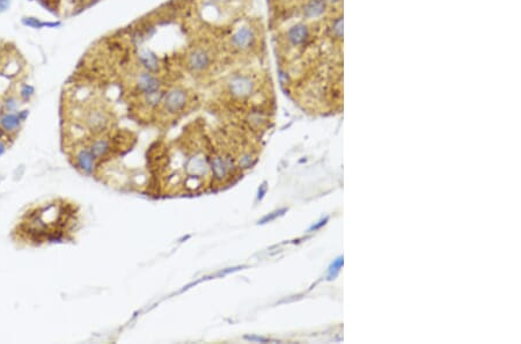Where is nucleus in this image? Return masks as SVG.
I'll list each match as a JSON object with an SVG mask.
<instances>
[{
    "label": "nucleus",
    "instance_id": "obj_18",
    "mask_svg": "<svg viewBox=\"0 0 521 344\" xmlns=\"http://www.w3.org/2000/svg\"><path fill=\"white\" fill-rule=\"evenodd\" d=\"M0 54H2V46H0Z\"/></svg>",
    "mask_w": 521,
    "mask_h": 344
},
{
    "label": "nucleus",
    "instance_id": "obj_14",
    "mask_svg": "<svg viewBox=\"0 0 521 344\" xmlns=\"http://www.w3.org/2000/svg\"><path fill=\"white\" fill-rule=\"evenodd\" d=\"M265 192H267V186H265V183L263 184V187L260 188V190H258V198H262L264 196Z\"/></svg>",
    "mask_w": 521,
    "mask_h": 344
},
{
    "label": "nucleus",
    "instance_id": "obj_4",
    "mask_svg": "<svg viewBox=\"0 0 521 344\" xmlns=\"http://www.w3.org/2000/svg\"><path fill=\"white\" fill-rule=\"evenodd\" d=\"M113 115L102 105H92L84 115V125L93 135H102L112 128Z\"/></svg>",
    "mask_w": 521,
    "mask_h": 344
},
{
    "label": "nucleus",
    "instance_id": "obj_11",
    "mask_svg": "<svg viewBox=\"0 0 521 344\" xmlns=\"http://www.w3.org/2000/svg\"><path fill=\"white\" fill-rule=\"evenodd\" d=\"M343 265V257H338L337 260H336L334 263L331 264V267L329 268V275H328V279H332L335 278L336 276H337V273L339 272V270H341Z\"/></svg>",
    "mask_w": 521,
    "mask_h": 344
},
{
    "label": "nucleus",
    "instance_id": "obj_1",
    "mask_svg": "<svg viewBox=\"0 0 521 344\" xmlns=\"http://www.w3.org/2000/svg\"><path fill=\"white\" fill-rule=\"evenodd\" d=\"M227 48L231 53L241 56H253L258 61L265 57V33L261 19H247L233 29L228 36Z\"/></svg>",
    "mask_w": 521,
    "mask_h": 344
},
{
    "label": "nucleus",
    "instance_id": "obj_5",
    "mask_svg": "<svg viewBox=\"0 0 521 344\" xmlns=\"http://www.w3.org/2000/svg\"><path fill=\"white\" fill-rule=\"evenodd\" d=\"M75 160L77 168L87 175H92L97 168V159L93 157L88 147L78 149L75 154Z\"/></svg>",
    "mask_w": 521,
    "mask_h": 344
},
{
    "label": "nucleus",
    "instance_id": "obj_10",
    "mask_svg": "<svg viewBox=\"0 0 521 344\" xmlns=\"http://www.w3.org/2000/svg\"><path fill=\"white\" fill-rule=\"evenodd\" d=\"M19 108V99L16 96H10L4 102V109L5 113H16Z\"/></svg>",
    "mask_w": 521,
    "mask_h": 344
},
{
    "label": "nucleus",
    "instance_id": "obj_15",
    "mask_svg": "<svg viewBox=\"0 0 521 344\" xmlns=\"http://www.w3.org/2000/svg\"><path fill=\"white\" fill-rule=\"evenodd\" d=\"M5 151H6V145H5V144H4V142H2V140H0V155H3Z\"/></svg>",
    "mask_w": 521,
    "mask_h": 344
},
{
    "label": "nucleus",
    "instance_id": "obj_12",
    "mask_svg": "<svg viewBox=\"0 0 521 344\" xmlns=\"http://www.w3.org/2000/svg\"><path fill=\"white\" fill-rule=\"evenodd\" d=\"M284 211H286V210L283 209V210H280V211H276V212H273V214H271V216H267V217L263 218V219L261 220V224H264V223H268V221L273 220L276 217L280 216V214H282V212H284Z\"/></svg>",
    "mask_w": 521,
    "mask_h": 344
},
{
    "label": "nucleus",
    "instance_id": "obj_7",
    "mask_svg": "<svg viewBox=\"0 0 521 344\" xmlns=\"http://www.w3.org/2000/svg\"><path fill=\"white\" fill-rule=\"evenodd\" d=\"M21 123H24V121L21 120L19 113H4L0 115V127L9 134L19 130Z\"/></svg>",
    "mask_w": 521,
    "mask_h": 344
},
{
    "label": "nucleus",
    "instance_id": "obj_16",
    "mask_svg": "<svg viewBox=\"0 0 521 344\" xmlns=\"http://www.w3.org/2000/svg\"><path fill=\"white\" fill-rule=\"evenodd\" d=\"M3 134H4V130H3L2 128H0V138H2V137H3Z\"/></svg>",
    "mask_w": 521,
    "mask_h": 344
},
{
    "label": "nucleus",
    "instance_id": "obj_9",
    "mask_svg": "<svg viewBox=\"0 0 521 344\" xmlns=\"http://www.w3.org/2000/svg\"><path fill=\"white\" fill-rule=\"evenodd\" d=\"M35 94V88L34 86H32V85H28V84H24L20 88V99L22 100V101H29L33 96H34Z\"/></svg>",
    "mask_w": 521,
    "mask_h": 344
},
{
    "label": "nucleus",
    "instance_id": "obj_2",
    "mask_svg": "<svg viewBox=\"0 0 521 344\" xmlns=\"http://www.w3.org/2000/svg\"><path fill=\"white\" fill-rule=\"evenodd\" d=\"M196 103L198 102L195 92L189 87L181 84L169 85L155 113L154 121L160 123L179 121L195 108Z\"/></svg>",
    "mask_w": 521,
    "mask_h": 344
},
{
    "label": "nucleus",
    "instance_id": "obj_6",
    "mask_svg": "<svg viewBox=\"0 0 521 344\" xmlns=\"http://www.w3.org/2000/svg\"><path fill=\"white\" fill-rule=\"evenodd\" d=\"M91 153L93 154V157L97 159V161L102 160L108 157L113 150V144H112V138L109 137H99L95 138L93 142L91 143V145L88 146Z\"/></svg>",
    "mask_w": 521,
    "mask_h": 344
},
{
    "label": "nucleus",
    "instance_id": "obj_8",
    "mask_svg": "<svg viewBox=\"0 0 521 344\" xmlns=\"http://www.w3.org/2000/svg\"><path fill=\"white\" fill-rule=\"evenodd\" d=\"M22 25L26 26V27H31V28H34V29H42V28H53V27H57V26H59V22H49V21H42L41 19H39V18H35V17H25L22 18Z\"/></svg>",
    "mask_w": 521,
    "mask_h": 344
},
{
    "label": "nucleus",
    "instance_id": "obj_3",
    "mask_svg": "<svg viewBox=\"0 0 521 344\" xmlns=\"http://www.w3.org/2000/svg\"><path fill=\"white\" fill-rule=\"evenodd\" d=\"M217 53L213 47L203 42L190 46L183 55V66L189 75L204 77L213 71L217 63Z\"/></svg>",
    "mask_w": 521,
    "mask_h": 344
},
{
    "label": "nucleus",
    "instance_id": "obj_17",
    "mask_svg": "<svg viewBox=\"0 0 521 344\" xmlns=\"http://www.w3.org/2000/svg\"><path fill=\"white\" fill-rule=\"evenodd\" d=\"M91 2H93V3H94V2H99V0H91Z\"/></svg>",
    "mask_w": 521,
    "mask_h": 344
},
{
    "label": "nucleus",
    "instance_id": "obj_13",
    "mask_svg": "<svg viewBox=\"0 0 521 344\" xmlns=\"http://www.w3.org/2000/svg\"><path fill=\"white\" fill-rule=\"evenodd\" d=\"M11 5V0H0V13L6 12Z\"/></svg>",
    "mask_w": 521,
    "mask_h": 344
}]
</instances>
